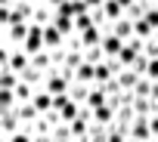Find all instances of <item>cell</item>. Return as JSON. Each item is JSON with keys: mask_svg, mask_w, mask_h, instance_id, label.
Listing matches in <instances>:
<instances>
[{"mask_svg": "<svg viewBox=\"0 0 158 142\" xmlns=\"http://www.w3.org/2000/svg\"><path fill=\"white\" fill-rule=\"evenodd\" d=\"M28 56H37V53H44L47 49V43H44V28L40 25H31V31H28V40H25V46H22Z\"/></svg>", "mask_w": 158, "mask_h": 142, "instance_id": "6da1fadb", "label": "cell"}, {"mask_svg": "<svg viewBox=\"0 0 158 142\" xmlns=\"http://www.w3.org/2000/svg\"><path fill=\"white\" fill-rule=\"evenodd\" d=\"M130 139H136V142H155L149 117H136V120H133V127H130Z\"/></svg>", "mask_w": 158, "mask_h": 142, "instance_id": "7a4b0ae2", "label": "cell"}, {"mask_svg": "<svg viewBox=\"0 0 158 142\" xmlns=\"http://www.w3.org/2000/svg\"><path fill=\"white\" fill-rule=\"evenodd\" d=\"M0 130H3V139L16 136V133L22 130V120H19V114H16V111H0Z\"/></svg>", "mask_w": 158, "mask_h": 142, "instance_id": "3957f363", "label": "cell"}, {"mask_svg": "<svg viewBox=\"0 0 158 142\" xmlns=\"http://www.w3.org/2000/svg\"><path fill=\"white\" fill-rule=\"evenodd\" d=\"M124 43H127V40H121L118 34H112V31H109V34L102 37V53H106V59H118V56H121V49H124Z\"/></svg>", "mask_w": 158, "mask_h": 142, "instance_id": "277c9868", "label": "cell"}, {"mask_svg": "<svg viewBox=\"0 0 158 142\" xmlns=\"http://www.w3.org/2000/svg\"><path fill=\"white\" fill-rule=\"evenodd\" d=\"M139 81H143V74H139V71H133V68H121V71H118V84L124 87V93H133Z\"/></svg>", "mask_w": 158, "mask_h": 142, "instance_id": "5b68a950", "label": "cell"}, {"mask_svg": "<svg viewBox=\"0 0 158 142\" xmlns=\"http://www.w3.org/2000/svg\"><path fill=\"white\" fill-rule=\"evenodd\" d=\"M115 120H118V111H115L112 105H102V108H96V111H93V120H90V124H99V127H115Z\"/></svg>", "mask_w": 158, "mask_h": 142, "instance_id": "8992f818", "label": "cell"}, {"mask_svg": "<svg viewBox=\"0 0 158 142\" xmlns=\"http://www.w3.org/2000/svg\"><path fill=\"white\" fill-rule=\"evenodd\" d=\"M16 114H19V120H22V127H28V124H34L37 117H44V114L37 111V105H34V102H22V105L16 108Z\"/></svg>", "mask_w": 158, "mask_h": 142, "instance_id": "52a82bcc", "label": "cell"}, {"mask_svg": "<svg viewBox=\"0 0 158 142\" xmlns=\"http://www.w3.org/2000/svg\"><path fill=\"white\" fill-rule=\"evenodd\" d=\"M102 13H106V19H109V25H115V22H121L124 16H127V10L118 3V0H106L102 3Z\"/></svg>", "mask_w": 158, "mask_h": 142, "instance_id": "ba28073f", "label": "cell"}, {"mask_svg": "<svg viewBox=\"0 0 158 142\" xmlns=\"http://www.w3.org/2000/svg\"><path fill=\"white\" fill-rule=\"evenodd\" d=\"M44 43H47V49H56V46H65V34L56 28V25H47L44 28Z\"/></svg>", "mask_w": 158, "mask_h": 142, "instance_id": "9c48e42d", "label": "cell"}, {"mask_svg": "<svg viewBox=\"0 0 158 142\" xmlns=\"http://www.w3.org/2000/svg\"><path fill=\"white\" fill-rule=\"evenodd\" d=\"M102 105H109V96H106V87H93V90H90V96H87V102H84V108L96 111V108H102Z\"/></svg>", "mask_w": 158, "mask_h": 142, "instance_id": "30bf717a", "label": "cell"}, {"mask_svg": "<svg viewBox=\"0 0 158 142\" xmlns=\"http://www.w3.org/2000/svg\"><path fill=\"white\" fill-rule=\"evenodd\" d=\"M19 84H22V74H16L10 68H0V90H16Z\"/></svg>", "mask_w": 158, "mask_h": 142, "instance_id": "8fae6325", "label": "cell"}, {"mask_svg": "<svg viewBox=\"0 0 158 142\" xmlns=\"http://www.w3.org/2000/svg\"><path fill=\"white\" fill-rule=\"evenodd\" d=\"M31 68H37V71H44V74H50V71H53V56H50V49L31 56Z\"/></svg>", "mask_w": 158, "mask_h": 142, "instance_id": "7c38bea8", "label": "cell"}, {"mask_svg": "<svg viewBox=\"0 0 158 142\" xmlns=\"http://www.w3.org/2000/svg\"><path fill=\"white\" fill-rule=\"evenodd\" d=\"M112 34H118L121 40H130V37H133V19L124 16L121 22H115V25H112Z\"/></svg>", "mask_w": 158, "mask_h": 142, "instance_id": "4fadbf2b", "label": "cell"}, {"mask_svg": "<svg viewBox=\"0 0 158 142\" xmlns=\"http://www.w3.org/2000/svg\"><path fill=\"white\" fill-rule=\"evenodd\" d=\"M90 90L93 87H87V84H71V90H68V96H71V102H77V105H84L87 102V96H90Z\"/></svg>", "mask_w": 158, "mask_h": 142, "instance_id": "5bb4252c", "label": "cell"}, {"mask_svg": "<svg viewBox=\"0 0 158 142\" xmlns=\"http://www.w3.org/2000/svg\"><path fill=\"white\" fill-rule=\"evenodd\" d=\"M31 102L37 105V111H40V114H47V111H53V96H50L47 90H37Z\"/></svg>", "mask_w": 158, "mask_h": 142, "instance_id": "9a60e30c", "label": "cell"}, {"mask_svg": "<svg viewBox=\"0 0 158 142\" xmlns=\"http://www.w3.org/2000/svg\"><path fill=\"white\" fill-rule=\"evenodd\" d=\"M152 34H155V28H152L146 19H136V22H133V37H139V40H152Z\"/></svg>", "mask_w": 158, "mask_h": 142, "instance_id": "2e32d148", "label": "cell"}, {"mask_svg": "<svg viewBox=\"0 0 158 142\" xmlns=\"http://www.w3.org/2000/svg\"><path fill=\"white\" fill-rule=\"evenodd\" d=\"M84 62H90V65H99V62H106V53H102V46H87V49H84Z\"/></svg>", "mask_w": 158, "mask_h": 142, "instance_id": "e0dca14e", "label": "cell"}, {"mask_svg": "<svg viewBox=\"0 0 158 142\" xmlns=\"http://www.w3.org/2000/svg\"><path fill=\"white\" fill-rule=\"evenodd\" d=\"M74 28H77V34H81V31H87V28H93V16H90V13L74 16Z\"/></svg>", "mask_w": 158, "mask_h": 142, "instance_id": "ac0fdd59", "label": "cell"}, {"mask_svg": "<svg viewBox=\"0 0 158 142\" xmlns=\"http://www.w3.org/2000/svg\"><path fill=\"white\" fill-rule=\"evenodd\" d=\"M152 87H155V81H149V77H143V81L136 84V90H133V96H152Z\"/></svg>", "mask_w": 158, "mask_h": 142, "instance_id": "d6986e66", "label": "cell"}, {"mask_svg": "<svg viewBox=\"0 0 158 142\" xmlns=\"http://www.w3.org/2000/svg\"><path fill=\"white\" fill-rule=\"evenodd\" d=\"M3 142H34V136H31V133H28V130L22 127V130H19L16 136H10V139H3Z\"/></svg>", "mask_w": 158, "mask_h": 142, "instance_id": "ffe728a7", "label": "cell"}, {"mask_svg": "<svg viewBox=\"0 0 158 142\" xmlns=\"http://www.w3.org/2000/svg\"><path fill=\"white\" fill-rule=\"evenodd\" d=\"M143 53H146L149 59H158V40H155V37H152V40H146V49H143Z\"/></svg>", "mask_w": 158, "mask_h": 142, "instance_id": "44dd1931", "label": "cell"}, {"mask_svg": "<svg viewBox=\"0 0 158 142\" xmlns=\"http://www.w3.org/2000/svg\"><path fill=\"white\" fill-rule=\"evenodd\" d=\"M146 77H149V81H158V59H149V68H146Z\"/></svg>", "mask_w": 158, "mask_h": 142, "instance_id": "7402d4cb", "label": "cell"}, {"mask_svg": "<svg viewBox=\"0 0 158 142\" xmlns=\"http://www.w3.org/2000/svg\"><path fill=\"white\" fill-rule=\"evenodd\" d=\"M84 3H87V6H90V10H99V6H102V3H106V0H84Z\"/></svg>", "mask_w": 158, "mask_h": 142, "instance_id": "603a6c76", "label": "cell"}, {"mask_svg": "<svg viewBox=\"0 0 158 142\" xmlns=\"http://www.w3.org/2000/svg\"><path fill=\"white\" fill-rule=\"evenodd\" d=\"M68 0H47V6H53V10H59V6H65Z\"/></svg>", "mask_w": 158, "mask_h": 142, "instance_id": "cb8c5ba5", "label": "cell"}, {"mask_svg": "<svg viewBox=\"0 0 158 142\" xmlns=\"http://www.w3.org/2000/svg\"><path fill=\"white\" fill-rule=\"evenodd\" d=\"M118 3H121V6H124V10H130V6H133V3H136V0H118Z\"/></svg>", "mask_w": 158, "mask_h": 142, "instance_id": "d4e9b609", "label": "cell"}, {"mask_svg": "<svg viewBox=\"0 0 158 142\" xmlns=\"http://www.w3.org/2000/svg\"><path fill=\"white\" fill-rule=\"evenodd\" d=\"M28 3H34V6H40V3H47V0H28Z\"/></svg>", "mask_w": 158, "mask_h": 142, "instance_id": "484cf974", "label": "cell"}]
</instances>
